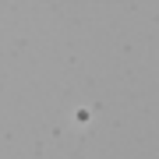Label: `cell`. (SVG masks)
Here are the masks:
<instances>
[{
    "instance_id": "cell-1",
    "label": "cell",
    "mask_w": 159,
    "mask_h": 159,
    "mask_svg": "<svg viewBox=\"0 0 159 159\" xmlns=\"http://www.w3.org/2000/svg\"><path fill=\"white\" fill-rule=\"evenodd\" d=\"M89 117H92L89 110H78V113H74V120H78V124H89Z\"/></svg>"
}]
</instances>
